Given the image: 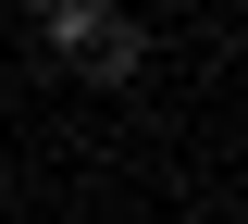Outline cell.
I'll return each instance as SVG.
<instances>
[{"label": "cell", "instance_id": "6da1fadb", "mask_svg": "<svg viewBox=\"0 0 248 224\" xmlns=\"http://www.w3.org/2000/svg\"><path fill=\"white\" fill-rule=\"evenodd\" d=\"M50 63L87 75V87H124V75L149 63V25L112 13V0H62V13H50Z\"/></svg>", "mask_w": 248, "mask_h": 224}, {"label": "cell", "instance_id": "7a4b0ae2", "mask_svg": "<svg viewBox=\"0 0 248 224\" xmlns=\"http://www.w3.org/2000/svg\"><path fill=\"white\" fill-rule=\"evenodd\" d=\"M25 13H37V25H50V13H62V0H25Z\"/></svg>", "mask_w": 248, "mask_h": 224}]
</instances>
